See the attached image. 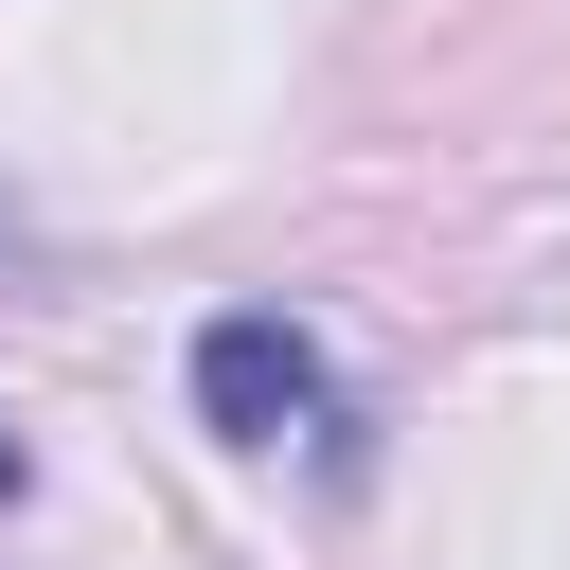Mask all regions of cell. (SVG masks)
I'll return each instance as SVG.
<instances>
[{
  "label": "cell",
  "mask_w": 570,
  "mask_h": 570,
  "mask_svg": "<svg viewBox=\"0 0 570 570\" xmlns=\"http://www.w3.org/2000/svg\"><path fill=\"white\" fill-rule=\"evenodd\" d=\"M196 410H214V445H285V428L338 410V374L285 303H232V321H196Z\"/></svg>",
  "instance_id": "cell-1"
},
{
  "label": "cell",
  "mask_w": 570,
  "mask_h": 570,
  "mask_svg": "<svg viewBox=\"0 0 570 570\" xmlns=\"http://www.w3.org/2000/svg\"><path fill=\"white\" fill-rule=\"evenodd\" d=\"M18 481H36V445H18V428H0V499H18Z\"/></svg>",
  "instance_id": "cell-2"
}]
</instances>
